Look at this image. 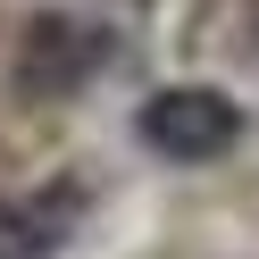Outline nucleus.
Listing matches in <instances>:
<instances>
[{
    "mask_svg": "<svg viewBox=\"0 0 259 259\" xmlns=\"http://www.w3.org/2000/svg\"><path fill=\"white\" fill-rule=\"evenodd\" d=\"M117 9H151V0H117Z\"/></svg>",
    "mask_w": 259,
    "mask_h": 259,
    "instance_id": "nucleus-4",
    "label": "nucleus"
},
{
    "mask_svg": "<svg viewBox=\"0 0 259 259\" xmlns=\"http://www.w3.org/2000/svg\"><path fill=\"white\" fill-rule=\"evenodd\" d=\"M134 142L167 167H209L242 142V101L218 84H159L151 101L134 109Z\"/></svg>",
    "mask_w": 259,
    "mask_h": 259,
    "instance_id": "nucleus-1",
    "label": "nucleus"
},
{
    "mask_svg": "<svg viewBox=\"0 0 259 259\" xmlns=\"http://www.w3.org/2000/svg\"><path fill=\"white\" fill-rule=\"evenodd\" d=\"M84 218H92V184L84 176H42L17 201H0V259H59Z\"/></svg>",
    "mask_w": 259,
    "mask_h": 259,
    "instance_id": "nucleus-3",
    "label": "nucleus"
},
{
    "mask_svg": "<svg viewBox=\"0 0 259 259\" xmlns=\"http://www.w3.org/2000/svg\"><path fill=\"white\" fill-rule=\"evenodd\" d=\"M117 67V34L101 17H75V9H42L25 25V51H17V84L42 92V101H67V92L101 84Z\"/></svg>",
    "mask_w": 259,
    "mask_h": 259,
    "instance_id": "nucleus-2",
    "label": "nucleus"
}]
</instances>
